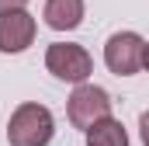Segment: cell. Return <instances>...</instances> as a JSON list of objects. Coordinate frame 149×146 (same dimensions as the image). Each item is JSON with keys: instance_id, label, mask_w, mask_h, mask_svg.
<instances>
[{"instance_id": "8992f818", "label": "cell", "mask_w": 149, "mask_h": 146, "mask_svg": "<svg viewBox=\"0 0 149 146\" xmlns=\"http://www.w3.org/2000/svg\"><path fill=\"white\" fill-rule=\"evenodd\" d=\"M83 21V0H45V25L56 32H73Z\"/></svg>"}, {"instance_id": "277c9868", "label": "cell", "mask_w": 149, "mask_h": 146, "mask_svg": "<svg viewBox=\"0 0 149 146\" xmlns=\"http://www.w3.org/2000/svg\"><path fill=\"white\" fill-rule=\"evenodd\" d=\"M108 115H111L108 91H101L94 84H80L73 91V98H70V122H73L76 129H90L94 122H101Z\"/></svg>"}, {"instance_id": "7a4b0ae2", "label": "cell", "mask_w": 149, "mask_h": 146, "mask_svg": "<svg viewBox=\"0 0 149 146\" xmlns=\"http://www.w3.org/2000/svg\"><path fill=\"white\" fill-rule=\"evenodd\" d=\"M45 66H49L52 77H59V80L83 84V80L94 73V59L87 56L83 45H73V42H52L49 52H45Z\"/></svg>"}, {"instance_id": "30bf717a", "label": "cell", "mask_w": 149, "mask_h": 146, "mask_svg": "<svg viewBox=\"0 0 149 146\" xmlns=\"http://www.w3.org/2000/svg\"><path fill=\"white\" fill-rule=\"evenodd\" d=\"M142 66L149 70V45H146V52H142Z\"/></svg>"}, {"instance_id": "52a82bcc", "label": "cell", "mask_w": 149, "mask_h": 146, "mask_svg": "<svg viewBox=\"0 0 149 146\" xmlns=\"http://www.w3.org/2000/svg\"><path fill=\"white\" fill-rule=\"evenodd\" d=\"M87 146H128V136H125L121 122H114L108 115L87 129Z\"/></svg>"}, {"instance_id": "9c48e42d", "label": "cell", "mask_w": 149, "mask_h": 146, "mask_svg": "<svg viewBox=\"0 0 149 146\" xmlns=\"http://www.w3.org/2000/svg\"><path fill=\"white\" fill-rule=\"evenodd\" d=\"M28 0H0V11H7V7H24Z\"/></svg>"}, {"instance_id": "6da1fadb", "label": "cell", "mask_w": 149, "mask_h": 146, "mask_svg": "<svg viewBox=\"0 0 149 146\" xmlns=\"http://www.w3.org/2000/svg\"><path fill=\"white\" fill-rule=\"evenodd\" d=\"M52 111L45 105H17V111L10 115V125H7V139L10 146H45L52 139Z\"/></svg>"}, {"instance_id": "5b68a950", "label": "cell", "mask_w": 149, "mask_h": 146, "mask_svg": "<svg viewBox=\"0 0 149 146\" xmlns=\"http://www.w3.org/2000/svg\"><path fill=\"white\" fill-rule=\"evenodd\" d=\"M35 42V18L24 7L0 11V52H24Z\"/></svg>"}, {"instance_id": "ba28073f", "label": "cell", "mask_w": 149, "mask_h": 146, "mask_svg": "<svg viewBox=\"0 0 149 146\" xmlns=\"http://www.w3.org/2000/svg\"><path fill=\"white\" fill-rule=\"evenodd\" d=\"M139 132H142V143L149 146V111L142 115V118H139Z\"/></svg>"}, {"instance_id": "3957f363", "label": "cell", "mask_w": 149, "mask_h": 146, "mask_svg": "<svg viewBox=\"0 0 149 146\" xmlns=\"http://www.w3.org/2000/svg\"><path fill=\"white\" fill-rule=\"evenodd\" d=\"M142 52H146V42L135 35V32H118L104 45V63L118 77H132V73H139V66H142Z\"/></svg>"}]
</instances>
